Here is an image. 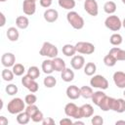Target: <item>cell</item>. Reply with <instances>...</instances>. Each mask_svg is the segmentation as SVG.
Returning <instances> with one entry per match:
<instances>
[{
  "mask_svg": "<svg viewBox=\"0 0 125 125\" xmlns=\"http://www.w3.org/2000/svg\"><path fill=\"white\" fill-rule=\"evenodd\" d=\"M66 20L68 23L74 28V29H82L84 27L85 21L84 19L75 11H69L66 14Z\"/></svg>",
  "mask_w": 125,
  "mask_h": 125,
  "instance_id": "1",
  "label": "cell"
},
{
  "mask_svg": "<svg viewBox=\"0 0 125 125\" xmlns=\"http://www.w3.org/2000/svg\"><path fill=\"white\" fill-rule=\"evenodd\" d=\"M7 109L11 114H18L25 109V102L21 98H14L8 103Z\"/></svg>",
  "mask_w": 125,
  "mask_h": 125,
  "instance_id": "2",
  "label": "cell"
},
{
  "mask_svg": "<svg viewBox=\"0 0 125 125\" xmlns=\"http://www.w3.org/2000/svg\"><path fill=\"white\" fill-rule=\"evenodd\" d=\"M39 54L43 57H47L49 59H54L58 56L59 50L56 45H54L50 42H44L39 51Z\"/></svg>",
  "mask_w": 125,
  "mask_h": 125,
  "instance_id": "3",
  "label": "cell"
},
{
  "mask_svg": "<svg viewBox=\"0 0 125 125\" xmlns=\"http://www.w3.org/2000/svg\"><path fill=\"white\" fill-rule=\"evenodd\" d=\"M104 25L109 30L118 31L122 27V21L119 17L115 15H110L104 20Z\"/></svg>",
  "mask_w": 125,
  "mask_h": 125,
  "instance_id": "4",
  "label": "cell"
},
{
  "mask_svg": "<svg viewBox=\"0 0 125 125\" xmlns=\"http://www.w3.org/2000/svg\"><path fill=\"white\" fill-rule=\"evenodd\" d=\"M90 85L93 88H98L100 90H106L108 88V81L104 76L101 74H97L91 78Z\"/></svg>",
  "mask_w": 125,
  "mask_h": 125,
  "instance_id": "5",
  "label": "cell"
},
{
  "mask_svg": "<svg viewBox=\"0 0 125 125\" xmlns=\"http://www.w3.org/2000/svg\"><path fill=\"white\" fill-rule=\"evenodd\" d=\"M76 52L83 55H91L95 52V45L91 42H85V41H79L75 44Z\"/></svg>",
  "mask_w": 125,
  "mask_h": 125,
  "instance_id": "6",
  "label": "cell"
},
{
  "mask_svg": "<svg viewBox=\"0 0 125 125\" xmlns=\"http://www.w3.org/2000/svg\"><path fill=\"white\" fill-rule=\"evenodd\" d=\"M64 113L68 117H72L75 119H80L82 118L81 111H80V106H77L74 103H68L64 106Z\"/></svg>",
  "mask_w": 125,
  "mask_h": 125,
  "instance_id": "7",
  "label": "cell"
},
{
  "mask_svg": "<svg viewBox=\"0 0 125 125\" xmlns=\"http://www.w3.org/2000/svg\"><path fill=\"white\" fill-rule=\"evenodd\" d=\"M84 10L92 17H97L99 14V5L96 0H85Z\"/></svg>",
  "mask_w": 125,
  "mask_h": 125,
  "instance_id": "8",
  "label": "cell"
},
{
  "mask_svg": "<svg viewBox=\"0 0 125 125\" xmlns=\"http://www.w3.org/2000/svg\"><path fill=\"white\" fill-rule=\"evenodd\" d=\"M22 11L26 16L34 15L36 11V1L34 0H23L22 2Z\"/></svg>",
  "mask_w": 125,
  "mask_h": 125,
  "instance_id": "9",
  "label": "cell"
},
{
  "mask_svg": "<svg viewBox=\"0 0 125 125\" xmlns=\"http://www.w3.org/2000/svg\"><path fill=\"white\" fill-rule=\"evenodd\" d=\"M1 63L5 67H13L16 63V57L13 53H4L1 57Z\"/></svg>",
  "mask_w": 125,
  "mask_h": 125,
  "instance_id": "10",
  "label": "cell"
},
{
  "mask_svg": "<svg viewBox=\"0 0 125 125\" xmlns=\"http://www.w3.org/2000/svg\"><path fill=\"white\" fill-rule=\"evenodd\" d=\"M70 65L75 70H79V69L83 68L84 65H85V59H84V57L81 56V55L73 56L71 58V61H70Z\"/></svg>",
  "mask_w": 125,
  "mask_h": 125,
  "instance_id": "11",
  "label": "cell"
},
{
  "mask_svg": "<svg viewBox=\"0 0 125 125\" xmlns=\"http://www.w3.org/2000/svg\"><path fill=\"white\" fill-rule=\"evenodd\" d=\"M114 84L120 88V89H125V72L123 71H115L112 76Z\"/></svg>",
  "mask_w": 125,
  "mask_h": 125,
  "instance_id": "12",
  "label": "cell"
},
{
  "mask_svg": "<svg viewBox=\"0 0 125 125\" xmlns=\"http://www.w3.org/2000/svg\"><path fill=\"white\" fill-rule=\"evenodd\" d=\"M65 94L67 96L68 99L70 100H77L78 98L81 97V93H80V88H78L76 85H70L66 88Z\"/></svg>",
  "mask_w": 125,
  "mask_h": 125,
  "instance_id": "13",
  "label": "cell"
},
{
  "mask_svg": "<svg viewBox=\"0 0 125 125\" xmlns=\"http://www.w3.org/2000/svg\"><path fill=\"white\" fill-rule=\"evenodd\" d=\"M43 17H44V20L47 21V22H55L58 18H59V13L57 10L55 9H47L44 14H43Z\"/></svg>",
  "mask_w": 125,
  "mask_h": 125,
  "instance_id": "14",
  "label": "cell"
},
{
  "mask_svg": "<svg viewBox=\"0 0 125 125\" xmlns=\"http://www.w3.org/2000/svg\"><path fill=\"white\" fill-rule=\"evenodd\" d=\"M108 54L112 55L116 59V61L125 62V50H123V49H120L118 47H113L109 50Z\"/></svg>",
  "mask_w": 125,
  "mask_h": 125,
  "instance_id": "15",
  "label": "cell"
},
{
  "mask_svg": "<svg viewBox=\"0 0 125 125\" xmlns=\"http://www.w3.org/2000/svg\"><path fill=\"white\" fill-rule=\"evenodd\" d=\"M80 111H81L82 118H88V117L93 116V114H94V107L90 104H85L80 106Z\"/></svg>",
  "mask_w": 125,
  "mask_h": 125,
  "instance_id": "16",
  "label": "cell"
},
{
  "mask_svg": "<svg viewBox=\"0 0 125 125\" xmlns=\"http://www.w3.org/2000/svg\"><path fill=\"white\" fill-rule=\"evenodd\" d=\"M113 101H114V98H111V97H105L104 99V101L101 103V104L99 105V107L103 110V111H108V110H111L112 108V104H113Z\"/></svg>",
  "mask_w": 125,
  "mask_h": 125,
  "instance_id": "17",
  "label": "cell"
},
{
  "mask_svg": "<svg viewBox=\"0 0 125 125\" xmlns=\"http://www.w3.org/2000/svg\"><path fill=\"white\" fill-rule=\"evenodd\" d=\"M6 35H7V38L11 41V42H16L18 41L19 37H20V33H19V30L18 28L14 27V26H11L7 29V32H6Z\"/></svg>",
  "mask_w": 125,
  "mask_h": 125,
  "instance_id": "18",
  "label": "cell"
},
{
  "mask_svg": "<svg viewBox=\"0 0 125 125\" xmlns=\"http://www.w3.org/2000/svg\"><path fill=\"white\" fill-rule=\"evenodd\" d=\"M106 97V95H105V93H104L103 92V90H99V91H96V92H94V94H93V96H92V98H91V100H92V102L94 103V104H96V105H100L101 104V103L104 101V99Z\"/></svg>",
  "mask_w": 125,
  "mask_h": 125,
  "instance_id": "19",
  "label": "cell"
},
{
  "mask_svg": "<svg viewBox=\"0 0 125 125\" xmlns=\"http://www.w3.org/2000/svg\"><path fill=\"white\" fill-rule=\"evenodd\" d=\"M112 110L115 112H118V113H123L125 111V100L121 99V98L115 99Z\"/></svg>",
  "mask_w": 125,
  "mask_h": 125,
  "instance_id": "20",
  "label": "cell"
},
{
  "mask_svg": "<svg viewBox=\"0 0 125 125\" xmlns=\"http://www.w3.org/2000/svg\"><path fill=\"white\" fill-rule=\"evenodd\" d=\"M16 25L20 29H25L29 25V20L25 16H19L16 19Z\"/></svg>",
  "mask_w": 125,
  "mask_h": 125,
  "instance_id": "21",
  "label": "cell"
},
{
  "mask_svg": "<svg viewBox=\"0 0 125 125\" xmlns=\"http://www.w3.org/2000/svg\"><path fill=\"white\" fill-rule=\"evenodd\" d=\"M52 61H53V65H54V69H55V71L62 72V71L66 67V65H65V62H64L62 59H61V58L56 57V58L52 59Z\"/></svg>",
  "mask_w": 125,
  "mask_h": 125,
  "instance_id": "22",
  "label": "cell"
},
{
  "mask_svg": "<svg viewBox=\"0 0 125 125\" xmlns=\"http://www.w3.org/2000/svg\"><path fill=\"white\" fill-rule=\"evenodd\" d=\"M41 67H42V71H43L45 74H51V73H53V71H55L52 59L43 61Z\"/></svg>",
  "mask_w": 125,
  "mask_h": 125,
  "instance_id": "23",
  "label": "cell"
},
{
  "mask_svg": "<svg viewBox=\"0 0 125 125\" xmlns=\"http://www.w3.org/2000/svg\"><path fill=\"white\" fill-rule=\"evenodd\" d=\"M61 77L64 82H71L74 79V72L70 68L65 67L62 72H61Z\"/></svg>",
  "mask_w": 125,
  "mask_h": 125,
  "instance_id": "24",
  "label": "cell"
},
{
  "mask_svg": "<svg viewBox=\"0 0 125 125\" xmlns=\"http://www.w3.org/2000/svg\"><path fill=\"white\" fill-rule=\"evenodd\" d=\"M62 54L65 57H73L76 53V49H75V45H71V44H65L62 46Z\"/></svg>",
  "mask_w": 125,
  "mask_h": 125,
  "instance_id": "25",
  "label": "cell"
},
{
  "mask_svg": "<svg viewBox=\"0 0 125 125\" xmlns=\"http://www.w3.org/2000/svg\"><path fill=\"white\" fill-rule=\"evenodd\" d=\"M116 8H117V6L114 1H107L104 5V13H106L108 15H113L116 11Z\"/></svg>",
  "mask_w": 125,
  "mask_h": 125,
  "instance_id": "26",
  "label": "cell"
},
{
  "mask_svg": "<svg viewBox=\"0 0 125 125\" xmlns=\"http://www.w3.org/2000/svg\"><path fill=\"white\" fill-rule=\"evenodd\" d=\"M30 119H31L30 116L26 113L25 110H24V111H21V112H20V113L17 114V122H18L19 124L25 125V124H27V123L29 122Z\"/></svg>",
  "mask_w": 125,
  "mask_h": 125,
  "instance_id": "27",
  "label": "cell"
},
{
  "mask_svg": "<svg viewBox=\"0 0 125 125\" xmlns=\"http://www.w3.org/2000/svg\"><path fill=\"white\" fill-rule=\"evenodd\" d=\"M97 71V65L90 62H87L85 65H84V73L88 76H93Z\"/></svg>",
  "mask_w": 125,
  "mask_h": 125,
  "instance_id": "28",
  "label": "cell"
},
{
  "mask_svg": "<svg viewBox=\"0 0 125 125\" xmlns=\"http://www.w3.org/2000/svg\"><path fill=\"white\" fill-rule=\"evenodd\" d=\"M59 6L65 10H72L75 7V0H58Z\"/></svg>",
  "mask_w": 125,
  "mask_h": 125,
  "instance_id": "29",
  "label": "cell"
},
{
  "mask_svg": "<svg viewBox=\"0 0 125 125\" xmlns=\"http://www.w3.org/2000/svg\"><path fill=\"white\" fill-rule=\"evenodd\" d=\"M43 84H44V86H45L46 88H53V87H55L56 84H57V79H56L53 75L47 74V76H46V77L44 78V80H43Z\"/></svg>",
  "mask_w": 125,
  "mask_h": 125,
  "instance_id": "30",
  "label": "cell"
},
{
  "mask_svg": "<svg viewBox=\"0 0 125 125\" xmlns=\"http://www.w3.org/2000/svg\"><path fill=\"white\" fill-rule=\"evenodd\" d=\"M80 93H81V97H83L84 99H91L94 94L93 89L90 86H82L80 88Z\"/></svg>",
  "mask_w": 125,
  "mask_h": 125,
  "instance_id": "31",
  "label": "cell"
},
{
  "mask_svg": "<svg viewBox=\"0 0 125 125\" xmlns=\"http://www.w3.org/2000/svg\"><path fill=\"white\" fill-rule=\"evenodd\" d=\"M1 76H2V78H3L4 81H6V82H10V81H12V80L14 79L15 74H14L13 70H10L8 67H6V68H4V69L2 70V72H1Z\"/></svg>",
  "mask_w": 125,
  "mask_h": 125,
  "instance_id": "32",
  "label": "cell"
},
{
  "mask_svg": "<svg viewBox=\"0 0 125 125\" xmlns=\"http://www.w3.org/2000/svg\"><path fill=\"white\" fill-rule=\"evenodd\" d=\"M109 42L113 46H119L123 42V38L119 33H113L109 38Z\"/></svg>",
  "mask_w": 125,
  "mask_h": 125,
  "instance_id": "33",
  "label": "cell"
},
{
  "mask_svg": "<svg viewBox=\"0 0 125 125\" xmlns=\"http://www.w3.org/2000/svg\"><path fill=\"white\" fill-rule=\"evenodd\" d=\"M12 70L16 76H21L24 73L25 68H24V65L21 63H15L12 67Z\"/></svg>",
  "mask_w": 125,
  "mask_h": 125,
  "instance_id": "34",
  "label": "cell"
},
{
  "mask_svg": "<svg viewBox=\"0 0 125 125\" xmlns=\"http://www.w3.org/2000/svg\"><path fill=\"white\" fill-rule=\"evenodd\" d=\"M26 74H28L31 78H33V79H37L39 76H40V70H39V68L37 67V66H35V65H32V66H30L28 69H27V73Z\"/></svg>",
  "mask_w": 125,
  "mask_h": 125,
  "instance_id": "35",
  "label": "cell"
},
{
  "mask_svg": "<svg viewBox=\"0 0 125 125\" xmlns=\"http://www.w3.org/2000/svg\"><path fill=\"white\" fill-rule=\"evenodd\" d=\"M116 59L112 56V55H110V54H107L104 58V63L106 65V66H109V67H111V66H114L115 64H116Z\"/></svg>",
  "mask_w": 125,
  "mask_h": 125,
  "instance_id": "36",
  "label": "cell"
},
{
  "mask_svg": "<svg viewBox=\"0 0 125 125\" xmlns=\"http://www.w3.org/2000/svg\"><path fill=\"white\" fill-rule=\"evenodd\" d=\"M25 111H26V113L30 116V118L39 110V108H38V106L34 104H27V106L25 107V109H24Z\"/></svg>",
  "mask_w": 125,
  "mask_h": 125,
  "instance_id": "37",
  "label": "cell"
},
{
  "mask_svg": "<svg viewBox=\"0 0 125 125\" xmlns=\"http://www.w3.org/2000/svg\"><path fill=\"white\" fill-rule=\"evenodd\" d=\"M5 91H6V93H7L8 95L14 96V95H16V94L18 93L19 89H18V86L15 85V84H8V85L6 86V88H5Z\"/></svg>",
  "mask_w": 125,
  "mask_h": 125,
  "instance_id": "38",
  "label": "cell"
},
{
  "mask_svg": "<svg viewBox=\"0 0 125 125\" xmlns=\"http://www.w3.org/2000/svg\"><path fill=\"white\" fill-rule=\"evenodd\" d=\"M33 80H35V79H33V78H31L28 74H25V75H23L22 76V78H21V84L27 89L29 86H30V84L32 83V81Z\"/></svg>",
  "mask_w": 125,
  "mask_h": 125,
  "instance_id": "39",
  "label": "cell"
},
{
  "mask_svg": "<svg viewBox=\"0 0 125 125\" xmlns=\"http://www.w3.org/2000/svg\"><path fill=\"white\" fill-rule=\"evenodd\" d=\"M24 102H25V104H34L37 102V97H36L33 93L28 94V95L25 96Z\"/></svg>",
  "mask_w": 125,
  "mask_h": 125,
  "instance_id": "40",
  "label": "cell"
},
{
  "mask_svg": "<svg viewBox=\"0 0 125 125\" xmlns=\"http://www.w3.org/2000/svg\"><path fill=\"white\" fill-rule=\"evenodd\" d=\"M44 119V115H43V112L38 110L32 117H31V120L35 123H39V122H42V120Z\"/></svg>",
  "mask_w": 125,
  "mask_h": 125,
  "instance_id": "41",
  "label": "cell"
},
{
  "mask_svg": "<svg viewBox=\"0 0 125 125\" xmlns=\"http://www.w3.org/2000/svg\"><path fill=\"white\" fill-rule=\"evenodd\" d=\"M91 123L93 125H103L104 124V119L100 115H94L91 119Z\"/></svg>",
  "mask_w": 125,
  "mask_h": 125,
  "instance_id": "42",
  "label": "cell"
},
{
  "mask_svg": "<svg viewBox=\"0 0 125 125\" xmlns=\"http://www.w3.org/2000/svg\"><path fill=\"white\" fill-rule=\"evenodd\" d=\"M41 123L43 125H55V120L52 117H44Z\"/></svg>",
  "mask_w": 125,
  "mask_h": 125,
  "instance_id": "43",
  "label": "cell"
},
{
  "mask_svg": "<svg viewBox=\"0 0 125 125\" xmlns=\"http://www.w3.org/2000/svg\"><path fill=\"white\" fill-rule=\"evenodd\" d=\"M71 124H73V121L69 117H65L60 120V125H71Z\"/></svg>",
  "mask_w": 125,
  "mask_h": 125,
  "instance_id": "44",
  "label": "cell"
},
{
  "mask_svg": "<svg viewBox=\"0 0 125 125\" xmlns=\"http://www.w3.org/2000/svg\"><path fill=\"white\" fill-rule=\"evenodd\" d=\"M39 2H40V5L43 8H49L52 5L53 0H39Z\"/></svg>",
  "mask_w": 125,
  "mask_h": 125,
  "instance_id": "45",
  "label": "cell"
},
{
  "mask_svg": "<svg viewBox=\"0 0 125 125\" xmlns=\"http://www.w3.org/2000/svg\"><path fill=\"white\" fill-rule=\"evenodd\" d=\"M0 18H1V21H0V26L1 27H3L5 24H6V17H5V15L1 12L0 13Z\"/></svg>",
  "mask_w": 125,
  "mask_h": 125,
  "instance_id": "46",
  "label": "cell"
},
{
  "mask_svg": "<svg viewBox=\"0 0 125 125\" xmlns=\"http://www.w3.org/2000/svg\"><path fill=\"white\" fill-rule=\"evenodd\" d=\"M9 123V121H8V119L5 117V116H0V125H7Z\"/></svg>",
  "mask_w": 125,
  "mask_h": 125,
  "instance_id": "47",
  "label": "cell"
},
{
  "mask_svg": "<svg viewBox=\"0 0 125 125\" xmlns=\"http://www.w3.org/2000/svg\"><path fill=\"white\" fill-rule=\"evenodd\" d=\"M115 124H116V125H119V124H124V125H125V120H117V121L115 122Z\"/></svg>",
  "mask_w": 125,
  "mask_h": 125,
  "instance_id": "48",
  "label": "cell"
},
{
  "mask_svg": "<svg viewBox=\"0 0 125 125\" xmlns=\"http://www.w3.org/2000/svg\"><path fill=\"white\" fill-rule=\"evenodd\" d=\"M73 124H80V125H84V122H82V121H79V120H77V121L73 122Z\"/></svg>",
  "mask_w": 125,
  "mask_h": 125,
  "instance_id": "49",
  "label": "cell"
},
{
  "mask_svg": "<svg viewBox=\"0 0 125 125\" xmlns=\"http://www.w3.org/2000/svg\"><path fill=\"white\" fill-rule=\"evenodd\" d=\"M122 26H123V27L125 28V19H124V20L122 21Z\"/></svg>",
  "mask_w": 125,
  "mask_h": 125,
  "instance_id": "50",
  "label": "cell"
},
{
  "mask_svg": "<svg viewBox=\"0 0 125 125\" xmlns=\"http://www.w3.org/2000/svg\"><path fill=\"white\" fill-rule=\"evenodd\" d=\"M5 1H7V0H0V2H5Z\"/></svg>",
  "mask_w": 125,
  "mask_h": 125,
  "instance_id": "51",
  "label": "cell"
},
{
  "mask_svg": "<svg viewBox=\"0 0 125 125\" xmlns=\"http://www.w3.org/2000/svg\"><path fill=\"white\" fill-rule=\"evenodd\" d=\"M121 1H122V3H123V4H125V0H121Z\"/></svg>",
  "mask_w": 125,
  "mask_h": 125,
  "instance_id": "52",
  "label": "cell"
},
{
  "mask_svg": "<svg viewBox=\"0 0 125 125\" xmlns=\"http://www.w3.org/2000/svg\"><path fill=\"white\" fill-rule=\"evenodd\" d=\"M123 95H124V97H125V89H124V92H123Z\"/></svg>",
  "mask_w": 125,
  "mask_h": 125,
  "instance_id": "53",
  "label": "cell"
},
{
  "mask_svg": "<svg viewBox=\"0 0 125 125\" xmlns=\"http://www.w3.org/2000/svg\"><path fill=\"white\" fill-rule=\"evenodd\" d=\"M78 1H81V0H78Z\"/></svg>",
  "mask_w": 125,
  "mask_h": 125,
  "instance_id": "54",
  "label": "cell"
},
{
  "mask_svg": "<svg viewBox=\"0 0 125 125\" xmlns=\"http://www.w3.org/2000/svg\"><path fill=\"white\" fill-rule=\"evenodd\" d=\"M34 1H36V0H34Z\"/></svg>",
  "mask_w": 125,
  "mask_h": 125,
  "instance_id": "55",
  "label": "cell"
}]
</instances>
